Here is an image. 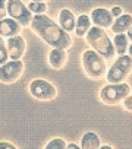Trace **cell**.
Listing matches in <instances>:
<instances>
[{
  "label": "cell",
  "instance_id": "4316f807",
  "mask_svg": "<svg viewBox=\"0 0 132 149\" xmlns=\"http://www.w3.org/2000/svg\"><path fill=\"white\" fill-rule=\"evenodd\" d=\"M100 149H113V148L109 146V145H104V146H100Z\"/></svg>",
  "mask_w": 132,
  "mask_h": 149
},
{
  "label": "cell",
  "instance_id": "ffe728a7",
  "mask_svg": "<svg viewBox=\"0 0 132 149\" xmlns=\"http://www.w3.org/2000/svg\"><path fill=\"white\" fill-rule=\"evenodd\" d=\"M66 142L63 140V139H60V137H56V139H51L47 145H46V148L44 149H66Z\"/></svg>",
  "mask_w": 132,
  "mask_h": 149
},
{
  "label": "cell",
  "instance_id": "277c9868",
  "mask_svg": "<svg viewBox=\"0 0 132 149\" xmlns=\"http://www.w3.org/2000/svg\"><path fill=\"white\" fill-rule=\"evenodd\" d=\"M132 72V57L129 54L119 56L113 66L106 73V79L109 84H122Z\"/></svg>",
  "mask_w": 132,
  "mask_h": 149
},
{
  "label": "cell",
  "instance_id": "ac0fdd59",
  "mask_svg": "<svg viewBox=\"0 0 132 149\" xmlns=\"http://www.w3.org/2000/svg\"><path fill=\"white\" fill-rule=\"evenodd\" d=\"M28 9L35 15H44L47 10V5L44 2H31L28 5Z\"/></svg>",
  "mask_w": 132,
  "mask_h": 149
},
{
  "label": "cell",
  "instance_id": "7402d4cb",
  "mask_svg": "<svg viewBox=\"0 0 132 149\" xmlns=\"http://www.w3.org/2000/svg\"><path fill=\"white\" fill-rule=\"evenodd\" d=\"M122 104H123V107H125V110H128V111H132V94H129L123 101H122Z\"/></svg>",
  "mask_w": 132,
  "mask_h": 149
},
{
  "label": "cell",
  "instance_id": "44dd1931",
  "mask_svg": "<svg viewBox=\"0 0 132 149\" xmlns=\"http://www.w3.org/2000/svg\"><path fill=\"white\" fill-rule=\"evenodd\" d=\"M8 15V0H0V21Z\"/></svg>",
  "mask_w": 132,
  "mask_h": 149
},
{
  "label": "cell",
  "instance_id": "3957f363",
  "mask_svg": "<svg viewBox=\"0 0 132 149\" xmlns=\"http://www.w3.org/2000/svg\"><path fill=\"white\" fill-rule=\"evenodd\" d=\"M82 67L87 73V76L94 79V81H100V79L106 78L107 66H106L104 57H101L94 50L84 51V54H82Z\"/></svg>",
  "mask_w": 132,
  "mask_h": 149
},
{
  "label": "cell",
  "instance_id": "603a6c76",
  "mask_svg": "<svg viewBox=\"0 0 132 149\" xmlns=\"http://www.w3.org/2000/svg\"><path fill=\"white\" fill-rule=\"evenodd\" d=\"M110 12H112V15H113L114 18H119L120 15H123V10H122V8H119V6H114Z\"/></svg>",
  "mask_w": 132,
  "mask_h": 149
},
{
  "label": "cell",
  "instance_id": "f1b7e54d",
  "mask_svg": "<svg viewBox=\"0 0 132 149\" xmlns=\"http://www.w3.org/2000/svg\"><path fill=\"white\" fill-rule=\"evenodd\" d=\"M31 2H46V0H31Z\"/></svg>",
  "mask_w": 132,
  "mask_h": 149
},
{
  "label": "cell",
  "instance_id": "5b68a950",
  "mask_svg": "<svg viewBox=\"0 0 132 149\" xmlns=\"http://www.w3.org/2000/svg\"><path fill=\"white\" fill-rule=\"evenodd\" d=\"M131 94V86L128 84H110L101 88L100 100L107 105H116L122 102Z\"/></svg>",
  "mask_w": 132,
  "mask_h": 149
},
{
  "label": "cell",
  "instance_id": "6da1fadb",
  "mask_svg": "<svg viewBox=\"0 0 132 149\" xmlns=\"http://www.w3.org/2000/svg\"><path fill=\"white\" fill-rule=\"evenodd\" d=\"M32 31L50 47L68 50L72 45V37L59 24L50 19L47 15H34L31 22Z\"/></svg>",
  "mask_w": 132,
  "mask_h": 149
},
{
  "label": "cell",
  "instance_id": "8992f818",
  "mask_svg": "<svg viewBox=\"0 0 132 149\" xmlns=\"http://www.w3.org/2000/svg\"><path fill=\"white\" fill-rule=\"evenodd\" d=\"M8 15L9 18L15 19L21 26H31L32 22V12L25 6L21 0H8Z\"/></svg>",
  "mask_w": 132,
  "mask_h": 149
},
{
  "label": "cell",
  "instance_id": "9a60e30c",
  "mask_svg": "<svg viewBox=\"0 0 132 149\" xmlns=\"http://www.w3.org/2000/svg\"><path fill=\"white\" fill-rule=\"evenodd\" d=\"M101 140L97 133L94 132H87L82 139H81V148L82 149H100Z\"/></svg>",
  "mask_w": 132,
  "mask_h": 149
},
{
  "label": "cell",
  "instance_id": "4fadbf2b",
  "mask_svg": "<svg viewBox=\"0 0 132 149\" xmlns=\"http://www.w3.org/2000/svg\"><path fill=\"white\" fill-rule=\"evenodd\" d=\"M66 60H68V54H66V50L62 48H53L48 53V64L50 67H53L54 70H60L65 67Z\"/></svg>",
  "mask_w": 132,
  "mask_h": 149
},
{
  "label": "cell",
  "instance_id": "484cf974",
  "mask_svg": "<svg viewBox=\"0 0 132 149\" xmlns=\"http://www.w3.org/2000/svg\"><path fill=\"white\" fill-rule=\"evenodd\" d=\"M126 35H128V38H129V41L132 42V26L128 29V32H126Z\"/></svg>",
  "mask_w": 132,
  "mask_h": 149
},
{
  "label": "cell",
  "instance_id": "5bb4252c",
  "mask_svg": "<svg viewBox=\"0 0 132 149\" xmlns=\"http://www.w3.org/2000/svg\"><path fill=\"white\" fill-rule=\"evenodd\" d=\"M131 26H132V16L125 13V15H120V16L113 22V25L110 26V29H112V32L116 35V34H126Z\"/></svg>",
  "mask_w": 132,
  "mask_h": 149
},
{
  "label": "cell",
  "instance_id": "9c48e42d",
  "mask_svg": "<svg viewBox=\"0 0 132 149\" xmlns=\"http://www.w3.org/2000/svg\"><path fill=\"white\" fill-rule=\"evenodd\" d=\"M91 22L94 24V26H98V28H110L114 22V16L112 15L110 10L104 9V8H97L91 12Z\"/></svg>",
  "mask_w": 132,
  "mask_h": 149
},
{
  "label": "cell",
  "instance_id": "7c38bea8",
  "mask_svg": "<svg viewBox=\"0 0 132 149\" xmlns=\"http://www.w3.org/2000/svg\"><path fill=\"white\" fill-rule=\"evenodd\" d=\"M59 25L68 32L72 34L75 32V26H77V16L74 15L72 10L69 9H62L59 13Z\"/></svg>",
  "mask_w": 132,
  "mask_h": 149
},
{
  "label": "cell",
  "instance_id": "cb8c5ba5",
  "mask_svg": "<svg viewBox=\"0 0 132 149\" xmlns=\"http://www.w3.org/2000/svg\"><path fill=\"white\" fill-rule=\"evenodd\" d=\"M0 149H18L9 142H0Z\"/></svg>",
  "mask_w": 132,
  "mask_h": 149
},
{
  "label": "cell",
  "instance_id": "2e32d148",
  "mask_svg": "<svg viewBox=\"0 0 132 149\" xmlns=\"http://www.w3.org/2000/svg\"><path fill=\"white\" fill-rule=\"evenodd\" d=\"M91 18L88 15H81L77 18V26H75V35L77 37H85L88 31L91 29Z\"/></svg>",
  "mask_w": 132,
  "mask_h": 149
},
{
  "label": "cell",
  "instance_id": "52a82bcc",
  "mask_svg": "<svg viewBox=\"0 0 132 149\" xmlns=\"http://www.w3.org/2000/svg\"><path fill=\"white\" fill-rule=\"evenodd\" d=\"M29 94L40 101H51L56 98L57 91L53 84L44 79H35L29 84Z\"/></svg>",
  "mask_w": 132,
  "mask_h": 149
},
{
  "label": "cell",
  "instance_id": "83f0119b",
  "mask_svg": "<svg viewBox=\"0 0 132 149\" xmlns=\"http://www.w3.org/2000/svg\"><path fill=\"white\" fill-rule=\"evenodd\" d=\"M128 54L132 57V44H131V45H129V48H128Z\"/></svg>",
  "mask_w": 132,
  "mask_h": 149
},
{
  "label": "cell",
  "instance_id": "30bf717a",
  "mask_svg": "<svg viewBox=\"0 0 132 149\" xmlns=\"http://www.w3.org/2000/svg\"><path fill=\"white\" fill-rule=\"evenodd\" d=\"M6 47H8V53H9V60H21V57L25 53L27 44L22 37L16 35V37L8 38Z\"/></svg>",
  "mask_w": 132,
  "mask_h": 149
},
{
  "label": "cell",
  "instance_id": "ba28073f",
  "mask_svg": "<svg viewBox=\"0 0 132 149\" xmlns=\"http://www.w3.org/2000/svg\"><path fill=\"white\" fill-rule=\"evenodd\" d=\"M24 72V63L21 60H9L0 66V82L2 84H15Z\"/></svg>",
  "mask_w": 132,
  "mask_h": 149
},
{
  "label": "cell",
  "instance_id": "d6986e66",
  "mask_svg": "<svg viewBox=\"0 0 132 149\" xmlns=\"http://www.w3.org/2000/svg\"><path fill=\"white\" fill-rule=\"evenodd\" d=\"M8 61H9V53H8L6 41L3 40V37H0V66H3Z\"/></svg>",
  "mask_w": 132,
  "mask_h": 149
},
{
  "label": "cell",
  "instance_id": "7a4b0ae2",
  "mask_svg": "<svg viewBox=\"0 0 132 149\" xmlns=\"http://www.w3.org/2000/svg\"><path fill=\"white\" fill-rule=\"evenodd\" d=\"M85 40H87L88 45L94 51H97L101 57H104V58H113L114 57L116 51H114L113 41L109 38L107 32L103 28L91 26V29L85 35Z\"/></svg>",
  "mask_w": 132,
  "mask_h": 149
},
{
  "label": "cell",
  "instance_id": "d4e9b609",
  "mask_svg": "<svg viewBox=\"0 0 132 149\" xmlns=\"http://www.w3.org/2000/svg\"><path fill=\"white\" fill-rule=\"evenodd\" d=\"M66 149H82L79 145H77V143H69L68 146H66Z\"/></svg>",
  "mask_w": 132,
  "mask_h": 149
},
{
  "label": "cell",
  "instance_id": "e0dca14e",
  "mask_svg": "<svg viewBox=\"0 0 132 149\" xmlns=\"http://www.w3.org/2000/svg\"><path fill=\"white\" fill-rule=\"evenodd\" d=\"M113 45H114V51L119 56H125L128 53L129 48V38L126 34H116L113 38Z\"/></svg>",
  "mask_w": 132,
  "mask_h": 149
},
{
  "label": "cell",
  "instance_id": "8fae6325",
  "mask_svg": "<svg viewBox=\"0 0 132 149\" xmlns=\"http://www.w3.org/2000/svg\"><path fill=\"white\" fill-rule=\"evenodd\" d=\"M22 26L12 18H5L0 21V37H16L21 34Z\"/></svg>",
  "mask_w": 132,
  "mask_h": 149
}]
</instances>
